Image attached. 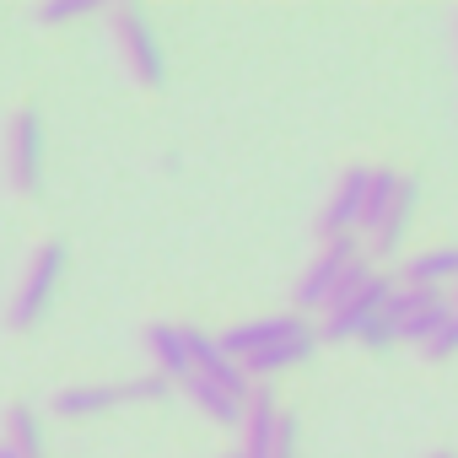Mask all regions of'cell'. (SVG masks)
Wrapping results in <instances>:
<instances>
[{
	"label": "cell",
	"mask_w": 458,
	"mask_h": 458,
	"mask_svg": "<svg viewBox=\"0 0 458 458\" xmlns=\"http://www.w3.org/2000/svg\"><path fill=\"white\" fill-rule=\"evenodd\" d=\"M60 276H65V243H44V249L33 254L28 276H22L17 297H12V329H33V324L44 318V308H49Z\"/></svg>",
	"instance_id": "277c9868"
},
{
	"label": "cell",
	"mask_w": 458,
	"mask_h": 458,
	"mask_svg": "<svg viewBox=\"0 0 458 458\" xmlns=\"http://www.w3.org/2000/svg\"><path fill=\"white\" fill-rule=\"evenodd\" d=\"M92 6H87V0H44V6H33L28 17L33 22H76V17H87Z\"/></svg>",
	"instance_id": "ffe728a7"
},
{
	"label": "cell",
	"mask_w": 458,
	"mask_h": 458,
	"mask_svg": "<svg viewBox=\"0 0 458 458\" xmlns=\"http://www.w3.org/2000/svg\"><path fill=\"white\" fill-rule=\"evenodd\" d=\"M453 351H458V297H453V313H447V324L437 329V340L420 345V356H426V361H447Z\"/></svg>",
	"instance_id": "d6986e66"
},
{
	"label": "cell",
	"mask_w": 458,
	"mask_h": 458,
	"mask_svg": "<svg viewBox=\"0 0 458 458\" xmlns=\"http://www.w3.org/2000/svg\"><path fill=\"white\" fill-rule=\"evenodd\" d=\"M276 431H281V410L270 383H259L243 404V458H270L276 453Z\"/></svg>",
	"instance_id": "30bf717a"
},
{
	"label": "cell",
	"mask_w": 458,
	"mask_h": 458,
	"mask_svg": "<svg viewBox=\"0 0 458 458\" xmlns=\"http://www.w3.org/2000/svg\"><path fill=\"white\" fill-rule=\"evenodd\" d=\"M6 173H12V189L33 194L38 189V173H44V119L33 108H22L6 130Z\"/></svg>",
	"instance_id": "52a82bcc"
},
{
	"label": "cell",
	"mask_w": 458,
	"mask_h": 458,
	"mask_svg": "<svg viewBox=\"0 0 458 458\" xmlns=\"http://www.w3.org/2000/svg\"><path fill=\"white\" fill-rule=\"evenodd\" d=\"M233 458H243V453H233Z\"/></svg>",
	"instance_id": "484cf974"
},
{
	"label": "cell",
	"mask_w": 458,
	"mask_h": 458,
	"mask_svg": "<svg viewBox=\"0 0 458 458\" xmlns=\"http://www.w3.org/2000/svg\"><path fill=\"white\" fill-rule=\"evenodd\" d=\"M431 458H458V453H431Z\"/></svg>",
	"instance_id": "d4e9b609"
},
{
	"label": "cell",
	"mask_w": 458,
	"mask_h": 458,
	"mask_svg": "<svg viewBox=\"0 0 458 458\" xmlns=\"http://www.w3.org/2000/svg\"><path fill=\"white\" fill-rule=\"evenodd\" d=\"M183 345H189V367L205 372V377H221L226 367H233V356L221 351V340L205 335V329H194V324H183Z\"/></svg>",
	"instance_id": "ac0fdd59"
},
{
	"label": "cell",
	"mask_w": 458,
	"mask_h": 458,
	"mask_svg": "<svg viewBox=\"0 0 458 458\" xmlns=\"http://www.w3.org/2000/svg\"><path fill=\"white\" fill-rule=\"evenodd\" d=\"M367 178H372V167H345V173H340V183H335V194H329V205H324V216H318V238H324V243L361 233Z\"/></svg>",
	"instance_id": "ba28073f"
},
{
	"label": "cell",
	"mask_w": 458,
	"mask_h": 458,
	"mask_svg": "<svg viewBox=\"0 0 458 458\" xmlns=\"http://www.w3.org/2000/svg\"><path fill=\"white\" fill-rule=\"evenodd\" d=\"M356 254H361V243H356V238H335V243H324V254L302 270V281H297V292H292L297 313L329 308V302H335V292H340V276H345V265H351Z\"/></svg>",
	"instance_id": "8992f818"
},
{
	"label": "cell",
	"mask_w": 458,
	"mask_h": 458,
	"mask_svg": "<svg viewBox=\"0 0 458 458\" xmlns=\"http://www.w3.org/2000/svg\"><path fill=\"white\" fill-rule=\"evenodd\" d=\"M372 276H377V270H372V259H367V254H356V259L345 265V276H340V292H335V302H340V297H356V292H361Z\"/></svg>",
	"instance_id": "44dd1931"
},
{
	"label": "cell",
	"mask_w": 458,
	"mask_h": 458,
	"mask_svg": "<svg viewBox=\"0 0 458 458\" xmlns=\"http://www.w3.org/2000/svg\"><path fill=\"white\" fill-rule=\"evenodd\" d=\"M167 377L151 372V377H135V383H76L65 394H55V415H98V410H114V404H135V399H167Z\"/></svg>",
	"instance_id": "3957f363"
},
{
	"label": "cell",
	"mask_w": 458,
	"mask_h": 458,
	"mask_svg": "<svg viewBox=\"0 0 458 458\" xmlns=\"http://www.w3.org/2000/svg\"><path fill=\"white\" fill-rule=\"evenodd\" d=\"M399 189H404V178H399L394 167H372V178H367V205H361V233H367V238L383 233V221H388Z\"/></svg>",
	"instance_id": "4fadbf2b"
},
{
	"label": "cell",
	"mask_w": 458,
	"mask_h": 458,
	"mask_svg": "<svg viewBox=\"0 0 458 458\" xmlns=\"http://www.w3.org/2000/svg\"><path fill=\"white\" fill-rule=\"evenodd\" d=\"M6 442L22 453V458H44V420L33 404H12L6 410Z\"/></svg>",
	"instance_id": "2e32d148"
},
{
	"label": "cell",
	"mask_w": 458,
	"mask_h": 458,
	"mask_svg": "<svg viewBox=\"0 0 458 458\" xmlns=\"http://www.w3.org/2000/svg\"><path fill=\"white\" fill-rule=\"evenodd\" d=\"M388 297H394V281H388V276H372L356 297H340V302L324 308V329H318V340H335V345L361 340V329L388 308Z\"/></svg>",
	"instance_id": "5b68a950"
},
{
	"label": "cell",
	"mask_w": 458,
	"mask_h": 458,
	"mask_svg": "<svg viewBox=\"0 0 458 458\" xmlns=\"http://www.w3.org/2000/svg\"><path fill=\"white\" fill-rule=\"evenodd\" d=\"M447 281H458V249H426L404 265V286H437L447 292Z\"/></svg>",
	"instance_id": "9a60e30c"
},
{
	"label": "cell",
	"mask_w": 458,
	"mask_h": 458,
	"mask_svg": "<svg viewBox=\"0 0 458 458\" xmlns=\"http://www.w3.org/2000/svg\"><path fill=\"white\" fill-rule=\"evenodd\" d=\"M302 329H308L302 313L249 318V324H238V329H226V335H221V351L233 356V361H249V356H259V351H270V345H281V340H292V335H302Z\"/></svg>",
	"instance_id": "9c48e42d"
},
{
	"label": "cell",
	"mask_w": 458,
	"mask_h": 458,
	"mask_svg": "<svg viewBox=\"0 0 458 458\" xmlns=\"http://www.w3.org/2000/svg\"><path fill=\"white\" fill-rule=\"evenodd\" d=\"M394 340H399V335H394V324H388L383 313H377V318H372V324L361 329V345H367V351H388Z\"/></svg>",
	"instance_id": "7402d4cb"
},
{
	"label": "cell",
	"mask_w": 458,
	"mask_h": 458,
	"mask_svg": "<svg viewBox=\"0 0 458 458\" xmlns=\"http://www.w3.org/2000/svg\"><path fill=\"white\" fill-rule=\"evenodd\" d=\"M270 458H297V420L281 415V431H276V453Z\"/></svg>",
	"instance_id": "603a6c76"
},
{
	"label": "cell",
	"mask_w": 458,
	"mask_h": 458,
	"mask_svg": "<svg viewBox=\"0 0 458 458\" xmlns=\"http://www.w3.org/2000/svg\"><path fill=\"white\" fill-rule=\"evenodd\" d=\"M146 351L157 361V372L167 383H183L194 367H189V345H183V324H151L146 329Z\"/></svg>",
	"instance_id": "7c38bea8"
},
{
	"label": "cell",
	"mask_w": 458,
	"mask_h": 458,
	"mask_svg": "<svg viewBox=\"0 0 458 458\" xmlns=\"http://www.w3.org/2000/svg\"><path fill=\"white\" fill-rule=\"evenodd\" d=\"M447 313H453V297L437 292V286H394V297L383 308V318L394 324V335L415 340V345L437 340V329L447 324Z\"/></svg>",
	"instance_id": "7a4b0ae2"
},
{
	"label": "cell",
	"mask_w": 458,
	"mask_h": 458,
	"mask_svg": "<svg viewBox=\"0 0 458 458\" xmlns=\"http://www.w3.org/2000/svg\"><path fill=\"white\" fill-rule=\"evenodd\" d=\"M324 340L313 335V329H302V335H292V340H281V345H270V351H259V356H249V361H238L243 372H249V383L259 377H276V372H286V367H297V361H308L313 351H318Z\"/></svg>",
	"instance_id": "8fae6325"
},
{
	"label": "cell",
	"mask_w": 458,
	"mask_h": 458,
	"mask_svg": "<svg viewBox=\"0 0 458 458\" xmlns=\"http://www.w3.org/2000/svg\"><path fill=\"white\" fill-rule=\"evenodd\" d=\"M183 394L210 415V420H221V426H243V404L226 394V388H216V377H205V372H189L183 377Z\"/></svg>",
	"instance_id": "5bb4252c"
},
{
	"label": "cell",
	"mask_w": 458,
	"mask_h": 458,
	"mask_svg": "<svg viewBox=\"0 0 458 458\" xmlns=\"http://www.w3.org/2000/svg\"><path fill=\"white\" fill-rule=\"evenodd\" d=\"M415 199H420V189L404 178V189H399V199H394V210H388V221H383V233L372 238V249H377V254H394V249L404 243L410 221H415Z\"/></svg>",
	"instance_id": "e0dca14e"
},
{
	"label": "cell",
	"mask_w": 458,
	"mask_h": 458,
	"mask_svg": "<svg viewBox=\"0 0 458 458\" xmlns=\"http://www.w3.org/2000/svg\"><path fill=\"white\" fill-rule=\"evenodd\" d=\"M108 28H114V44H119V60H124L130 81H140V87H162V76H167V55H162L151 22H146L135 6H114V12H108Z\"/></svg>",
	"instance_id": "6da1fadb"
},
{
	"label": "cell",
	"mask_w": 458,
	"mask_h": 458,
	"mask_svg": "<svg viewBox=\"0 0 458 458\" xmlns=\"http://www.w3.org/2000/svg\"><path fill=\"white\" fill-rule=\"evenodd\" d=\"M0 458H22V453H17V447H12L6 437H0Z\"/></svg>",
	"instance_id": "cb8c5ba5"
}]
</instances>
